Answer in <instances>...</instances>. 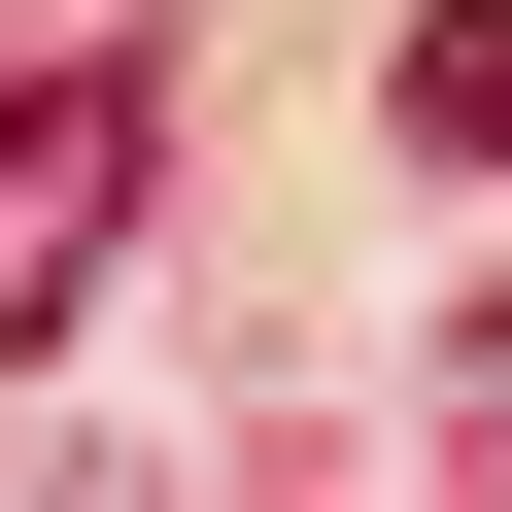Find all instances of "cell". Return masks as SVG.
<instances>
[{
    "mask_svg": "<svg viewBox=\"0 0 512 512\" xmlns=\"http://www.w3.org/2000/svg\"><path fill=\"white\" fill-rule=\"evenodd\" d=\"M137 69H0V342H69L103 308V239H137Z\"/></svg>",
    "mask_w": 512,
    "mask_h": 512,
    "instance_id": "obj_1",
    "label": "cell"
},
{
    "mask_svg": "<svg viewBox=\"0 0 512 512\" xmlns=\"http://www.w3.org/2000/svg\"><path fill=\"white\" fill-rule=\"evenodd\" d=\"M410 171H512V0H410Z\"/></svg>",
    "mask_w": 512,
    "mask_h": 512,
    "instance_id": "obj_2",
    "label": "cell"
},
{
    "mask_svg": "<svg viewBox=\"0 0 512 512\" xmlns=\"http://www.w3.org/2000/svg\"><path fill=\"white\" fill-rule=\"evenodd\" d=\"M478 444H512V308H478Z\"/></svg>",
    "mask_w": 512,
    "mask_h": 512,
    "instance_id": "obj_3",
    "label": "cell"
}]
</instances>
